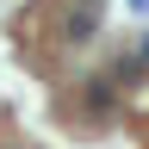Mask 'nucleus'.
Listing matches in <instances>:
<instances>
[{"label":"nucleus","instance_id":"nucleus-1","mask_svg":"<svg viewBox=\"0 0 149 149\" xmlns=\"http://www.w3.org/2000/svg\"><path fill=\"white\" fill-rule=\"evenodd\" d=\"M137 62H149V37H143V50H137Z\"/></svg>","mask_w":149,"mask_h":149}]
</instances>
